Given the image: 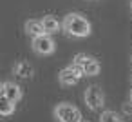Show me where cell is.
Returning a JSON list of instances; mask_svg holds the SVG:
<instances>
[{
  "instance_id": "obj_1",
  "label": "cell",
  "mask_w": 132,
  "mask_h": 122,
  "mask_svg": "<svg viewBox=\"0 0 132 122\" xmlns=\"http://www.w3.org/2000/svg\"><path fill=\"white\" fill-rule=\"evenodd\" d=\"M63 29L72 35V37H78V38H83V37H89L90 35V24L87 18H83L81 15H76V13H69L63 20Z\"/></svg>"
},
{
  "instance_id": "obj_2",
  "label": "cell",
  "mask_w": 132,
  "mask_h": 122,
  "mask_svg": "<svg viewBox=\"0 0 132 122\" xmlns=\"http://www.w3.org/2000/svg\"><path fill=\"white\" fill-rule=\"evenodd\" d=\"M54 117L60 120V122H83L81 120V111L69 104V102H62L54 107Z\"/></svg>"
},
{
  "instance_id": "obj_3",
  "label": "cell",
  "mask_w": 132,
  "mask_h": 122,
  "mask_svg": "<svg viewBox=\"0 0 132 122\" xmlns=\"http://www.w3.org/2000/svg\"><path fill=\"white\" fill-rule=\"evenodd\" d=\"M105 102V95L100 86H89L85 89V104L90 109H100Z\"/></svg>"
},
{
  "instance_id": "obj_4",
  "label": "cell",
  "mask_w": 132,
  "mask_h": 122,
  "mask_svg": "<svg viewBox=\"0 0 132 122\" xmlns=\"http://www.w3.org/2000/svg\"><path fill=\"white\" fill-rule=\"evenodd\" d=\"M83 75H85V73H83V67L72 64L71 67H65V69L60 71V82H62L63 86H74Z\"/></svg>"
},
{
  "instance_id": "obj_5",
  "label": "cell",
  "mask_w": 132,
  "mask_h": 122,
  "mask_svg": "<svg viewBox=\"0 0 132 122\" xmlns=\"http://www.w3.org/2000/svg\"><path fill=\"white\" fill-rule=\"evenodd\" d=\"M33 49L38 55H51L54 51V40L49 35H42L33 38Z\"/></svg>"
},
{
  "instance_id": "obj_6",
  "label": "cell",
  "mask_w": 132,
  "mask_h": 122,
  "mask_svg": "<svg viewBox=\"0 0 132 122\" xmlns=\"http://www.w3.org/2000/svg\"><path fill=\"white\" fill-rule=\"evenodd\" d=\"M20 87L16 86V84H13V82H4L2 84V97H6L7 100H11L13 104L20 98Z\"/></svg>"
},
{
  "instance_id": "obj_7",
  "label": "cell",
  "mask_w": 132,
  "mask_h": 122,
  "mask_svg": "<svg viewBox=\"0 0 132 122\" xmlns=\"http://www.w3.org/2000/svg\"><path fill=\"white\" fill-rule=\"evenodd\" d=\"M26 33L31 35L33 38L45 35V29H44L42 20H27V22H26Z\"/></svg>"
},
{
  "instance_id": "obj_8",
  "label": "cell",
  "mask_w": 132,
  "mask_h": 122,
  "mask_svg": "<svg viewBox=\"0 0 132 122\" xmlns=\"http://www.w3.org/2000/svg\"><path fill=\"white\" fill-rule=\"evenodd\" d=\"M33 73H35L33 66H31L29 62H26V60H20V62L15 66V75H18V77H22V78H29V77H33Z\"/></svg>"
},
{
  "instance_id": "obj_9",
  "label": "cell",
  "mask_w": 132,
  "mask_h": 122,
  "mask_svg": "<svg viewBox=\"0 0 132 122\" xmlns=\"http://www.w3.org/2000/svg\"><path fill=\"white\" fill-rule=\"evenodd\" d=\"M42 24H44V29H45V35H51V33H56V31H58V20H56L54 17H51V15H47V17H44V20H42Z\"/></svg>"
},
{
  "instance_id": "obj_10",
  "label": "cell",
  "mask_w": 132,
  "mask_h": 122,
  "mask_svg": "<svg viewBox=\"0 0 132 122\" xmlns=\"http://www.w3.org/2000/svg\"><path fill=\"white\" fill-rule=\"evenodd\" d=\"M83 73H85L87 77H94V75H98V73H100V64H98V60L90 58V60L83 66Z\"/></svg>"
},
{
  "instance_id": "obj_11",
  "label": "cell",
  "mask_w": 132,
  "mask_h": 122,
  "mask_svg": "<svg viewBox=\"0 0 132 122\" xmlns=\"http://www.w3.org/2000/svg\"><path fill=\"white\" fill-rule=\"evenodd\" d=\"M15 111V104L11 102V100H7L6 97H2V98H0V113H2V115H11Z\"/></svg>"
},
{
  "instance_id": "obj_12",
  "label": "cell",
  "mask_w": 132,
  "mask_h": 122,
  "mask_svg": "<svg viewBox=\"0 0 132 122\" xmlns=\"http://www.w3.org/2000/svg\"><path fill=\"white\" fill-rule=\"evenodd\" d=\"M101 122H121V118L116 111H103L101 113Z\"/></svg>"
},
{
  "instance_id": "obj_13",
  "label": "cell",
  "mask_w": 132,
  "mask_h": 122,
  "mask_svg": "<svg viewBox=\"0 0 132 122\" xmlns=\"http://www.w3.org/2000/svg\"><path fill=\"white\" fill-rule=\"evenodd\" d=\"M90 58H92V57H87L85 53H78V55L74 57V64H76V66H81V67H83V66H85V64H87V62H89Z\"/></svg>"
},
{
  "instance_id": "obj_14",
  "label": "cell",
  "mask_w": 132,
  "mask_h": 122,
  "mask_svg": "<svg viewBox=\"0 0 132 122\" xmlns=\"http://www.w3.org/2000/svg\"><path fill=\"white\" fill-rule=\"evenodd\" d=\"M127 113H132V106H128V104H125V107H123Z\"/></svg>"
},
{
  "instance_id": "obj_15",
  "label": "cell",
  "mask_w": 132,
  "mask_h": 122,
  "mask_svg": "<svg viewBox=\"0 0 132 122\" xmlns=\"http://www.w3.org/2000/svg\"><path fill=\"white\" fill-rule=\"evenodd\" d=\"M130 102H132V91H130Z\"/></svg>"
},
{
  "instance_id": "obj_16",
  "label": "cell",
  "mask_w": 132,
  "mask_h": 122,
  "mask_svg": "<svg viewBox=\"0 0 132 122\" xmlns=\"http://www.w3.org/2000/svg\"><path fill=\"white\" fill-rule=\"evenodd\" d=\"M83 122H90V120H83Z\"/></svg>"
},
{
  "instance_id": "obj_17",
  "label": "cell",
  "mask_w": 132,
  "mask_h": 122,
  "mask_svg": "<svg viewBox=\"0 0 132 122\" xmlns=\"http://www.w3.org/2000/svg\"><path fill=\"white\" fill-rule=\"evenodd\" d=\"M130 9H132V4H130Z\"/></svg>"
}]
</instances>
